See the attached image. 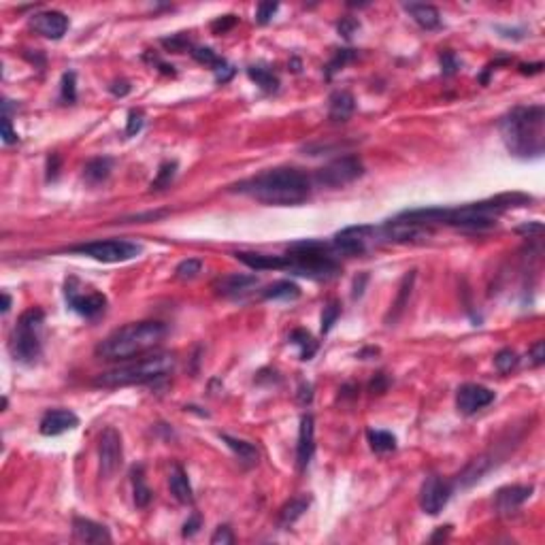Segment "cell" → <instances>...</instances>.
Segmentation results:
<instances>
[{
    "mask_svg": "<svg viewBox=\"0 0 545 545\" xmlns=\"http://www.w3.org/2000/svg\"><path fill=\"white\" fill-rule=\"evenodd\" d=\"M239 192L249 194L265 205L292 207L301 205L311 196V179L301 173L298 168H271L267 173L258 175L241 186Z\"/></svg>",
    "mask_w": 545,
    "mask_h": 545,
    "instance_id": "obj_1",
    "label": "cell"
},
{
    "mask_svg": "<svg viewBox=\"0 0 545 545\" xmlns=\"http://www.w3.org/2000/svg\"><path fill=\"white\" fill-rule=\"evenodd\" d=\"M507 150L518 158H539L545 150L543 105L515 107L499 124Z\"/></svg>",
    "mask_w": 545,
    "mask_h": 545,
    "instance_id": "obj_2",
    "label": "cell"
},
{
    "mask_svg": "<svg viewBox=\"0 0 545 545\" xmlns=\"http://www.w3.org/2000/svg\"><path fill=\"white\" fill-rule=\"evenodd\" d=\"M164 334H166V326L162 322H154V320L132 322L105 337L96 346V356L111 362L132 360L134 356H141L148 350L156 348L164 339Z\"/></svg>",
    "mask_w": 545,
    "mask_h": 545,
    "instance_id": "obj_3",
    "label": "cell"
},
{
    "mask_svg": "<svg viewBox=\"0 0 545 545\" xmlns=\"http://www.w3.org/2000/svg\"><path fill=\"white\" fill-rule=\"evenodd\" d=\"M175 368V356L173 354H154L145 356L141 360H130L124 362L111 370H105L96 375L94 386L98 388H124V386H141V384H152L156 379L166 377L168 373Z\"/></svg>",
    "mask_w": 545,
    "mask_h": 545,
    "instance_id": "obj_4",
    "label": "cell"
},
{
    "mask_svg": "<svg viewBox=\"0 0 545 545\" xmlns=\"http://www.w3.org/2000/svg\"><path fill=\"white\" fill-rule=\"evenodd\" d=\"M285 260H288L285 269L311 279H330L339 273V262L330 256L328 247L318 241L294 243Z\"/></svg>",
    "mask_w": 545,
    "mask_h": 545,
    "instance_id": "obj_5",
    "label": "cell"
},
{
    "mask_svg": "<svg viewBox=\"0 0 545 545\" xmlns=\"http://www.w3.org/2000/svg\"><path fill=\"white\" fill-rule=\"evenodd\" d=\"M45 313L39 307L24 311L17 320V326L11 337V354L21 364H35L41 356V326Z\"/></svg>",
    "mask_w": 545,
    "mask_h": 545,
    "instance_id": "obj_6",
    "label": "cell"
},
{
    "mask_svg": "<svg viewBox=\"0 0 545 545\" xmlns=\"http://www.w3.org/2000/svg\"><path fill=\"white\" fill-rule=\"evenodd\" d=\"M364 175V164L358 156H341L320 170H315L313 181L320 188H343Z\"/></svg>",
    "mask_w": 545,
    "mask_h": 545,
    "instance_id": "obj_7",
    "label": "cell"
},
{
    "mask_svg": "<svg viewBox=\"0 0 545 545\" xmlns=\"http://www.w3.org/2000/svg\"><path fill=\"white\" fill-rule=\"evenodd\" d=\"M71 251L90 256L98 262H126V260H132V258H136L141 253V247L132 241L109 239V241H92V243L75 245V247H71Z\"/></svg>",
    "mask_w": 545,
    "mask_h": 545,
    "instance_id": "obj_8",
    "label": "cell"
},
{
    "mask_svg": "<svg viewBox=\"0 0 545 545\" xmlns=\"http://www.w3.org/2000/svg\"><path fill=\"white\" fill-rule=\"evenodd\" d=\"M64 296H66V303L69 307L83 315V318H98V315L105 311L107 307V296L102 292H96V290H90V292H83V285L79 283V279L75 277H69L66 279V288H64Z\"/></svg>",
    "mask_w": 545,
    "mask_h": 545,
    "instance_id": "obj_9",
    "label": "cell"
},
{
    "mask_svg": "<svg viewBox=\"0 0 545 545\" xmlns=\"http://www.w3.org/2000/svg\"><path fill=\"white\" fill-rule=\"evenodd\" d=\"M382 239V231L373 226H350L346 231L334 235V249L346 256H360L364 253L370 245H375Z\"/></svg>",
    "mask_w": 545,
    "mask_h": 545,
    "instance_id": "obj_10",
    "label": "cell"
},
{
    "mask_svg": "<svg viewBox=\"0 0 545 545\" xmlns=\"http://www.w3.org/2000/svg\"><path fill=\"white\" fill-rule=\"evenodd\" d=\"M98 461H100V479H111L122 467V461H124L122 435L113 426L105 428L100 433Z\"/></svg>",
    "mask_w": 545,
    "mask_h": 545,
    "instance_id": "obj_11",
    "label": "cell"
},
{
    "mask_svg": "<svg viewBox=\"0 0 545 545\" xmlns=\"http://www.w3.org/2000/svg\"><path fill=\"white\" fill-rule=\"evenodd\" d=\"M449 497H452V485L445 479H441L439 475H430L422 483L420 507L428 515H437L449 503Z\"/></svg>",
    "mask_w": 545,
    "mask_h": 545,
    "instance_id": "obj_12",
    "label": "cell"
},
{
    "mask_svg": "<svg viewBox=\"0 0 545 545\" xmlns=\"http://www.w3.org/2000/svg\"><path fill=\"white\" fill-rule=\"evenodd\" d=\"M494 398L497 394L490 388L479 384H465L456 392V407L463 416H473L490 403H494Z\"/></svg>",
    "mask_w": 545,
    "mask_h": 545,
    "instance_id": "obj_13",
    "label": "cell"
},
{
    "mask_svg": "<svg viewBox=\"0 0 545 545\" xmlns=\"http://www.w3.org/2000/svg\"><path fill=\"white\" fill-rule=\"evenodd\" d=\"M30 24L39 35H43L45 39H53V41L62 39L69 30V17L62 11H53V9L33 15Z\"/></svg>",
    "mask_w": 545,
    "mask_h": 545,
    "instance_id": "obj_14",
    "label": "cell"
},
{
    "mask_svg": "<svg viewBox=\"0 0 545 545\" xmlns=\"http://www.w3.org/2000/svg\"><path fill=\"white\" fill-rule=\"evenodd\" d=\"M79 426V418L71 409H51L41 418L39 430L45 437H58Z\"/></svg>",
    "mask_w": 545,
    "mask_h": 545,
    "instance_id": "obj_15",
    "label": "cell"
},
{
    "mask_svg": "<svg viewBox=\"0 0 545 545\" xmlns=\"http://www.w3.org/2000/svg\"><path fill=\"white\" fill-rule=\"evenodd\" d=\"M533 485H507L501 488L494 497V509L499 513H513L515 509H520L530 497H533Z\"/></svg>",
    "mask_w": 545,
    "mask_h": 545,
    "instance_id": "obj_16",
    "label": "cell"
},
{
    "mask_svg": "<svg viewBox=\"0 0 545 545\" xmlns=\"http://www.w3.org/2000/svg\"><path fill=\"white\" fill-rule=\"evenodd\" d=\"M315 452V422L311 416L301 418V428H298V443H296V467L298 471H305L311 463Z\"/></svg>",
    "mask_w": 545,
    "mask_h": 545,
    "instance_id": "obj_17",
    "label": "cell"
},
{
    "mask_svg": "<svg viewBox=\"0 0 545 545\" xmlns=\"http://www.w3.org/2000/svg\"><path fill=\"white\" fill-rule=\"evenodd\" d=\"M258 285V277L256 275H243V273H233V275H224L213 283V290L220 296L226 298H235L241 296L245 292H249L251 288Z\"/></svg>",
    "mask_w": 545,
    "mask_h": 545,
    "instance_id": "obj_18",
    "label": "cell"
},
{
    "mask_svg": "<svg viewBox=\"0 0 545 545\" xmlns=\"http://www.w3.org/2000/svg\"><path fill=\"white\" fill-rule=\"evenodd\" d=\"M73 535L77 541H83V543H111V535L107 526L94 520H85V518L73 520Z\"/></svg>",
    "mask_w": 545,
    "mask_h": 545,
    "instance_id": "obj_19",
    "label": "cell"
},
{
    "mask_svg": "<svg viewBox=\"0 0 545 545\" xmlns=\"http://www.w3.org/2000/svg\"><path fill=\"white\" fill-rule=\"evenodd\" d=\"M237 260H241L245 267L253 269V271H281L288 267V260L285 256H269V253H251V251H237L235 253Z\"/></svg>",
    "mask_w": 545,
    "mask_h": 545,
    "instance_id": "obj_20",
    "label": "cell"
},
{
    "mask_svg": "<svg viewBox=\"0 0 545 545\" xmlns=\"http://www.w3.org/2000/svg\"><path fill=\"white\" fill-rule=\"evenodd\" d=\"M328 118L330 122H348L356 111V98L348 90H337L328 100Z\"/></svg>",
    "mask_w": 545,
    "mask_h": 545,
    "instance_id": "obj_21",
    "label": "cell"
},
{
    "mask_svg": "<svg viewBox=\"0 0 545 545\" xmlns=\"http://www.w3.org/2000/svg\"><path fill=\"white\" fill-rule=\"evenodd\" d=\"M494 463H497V456H494V454H483V456L475 458V461H471V463L465 467V471L458 475V485H461V488L473 485L475 481H479L488 471L492 469Z\"/></svg>",
    "mask_w": 545,
    "mask_h": 545,
    "instance_id": "obj_22",
    "label": "cell"
},
{
    "mask_svg": "<svg viewBox=\"0 0 545 545\" xmlns=\"http://www.w3.org/2000/svg\"><path fill=\"white\" fill-rule=\"evenodd\" d=\"M405 11L413 17V21L424 28V30H435V28L441 26V13L437 7L433 5H418V3H411V5H405Z\"/></svg>",
    "mask_w": 545,
    "mask_h": 545,
    "instance_id": "obj_23",
    "label": "cell"
},
{
    "mask_svg": "<svg viewBox=\"0 0 545 545\" xmlns=\"http://www.w3.org/2000/svg\"><path fill=\"white\" fill-rule=\"evenodd\" d=\"M168 488H170V494H173L179 503L184 505H190L194 501V494H192V485H190V479H188V473L175 465L170 469V475H168Z\"/></svg>",
    "mask_w": 545,
    "mask_h": 545,
    "instance_id": "obj_24",
    "label": "cell"
},
{
    "mask_svg": "<svg viewBox=\"0 0 545 545\" xmlns=\"http://www.w3.org/2000/svg\"><path fill=\"white\" fill-rule=\"evenodd\" d=\"M111 170H113V160L107 158V156H98V158H92L88 164H85L83 179L88 184H92V186H98V184L109 179Z\"/></svg>",
    "mask_w": 545,
    "mask_h": 545,
    "instance_id": "obj_25",
    "label": "cell"
},
{
    "mask_svg": "<svg viewBox=\"0 0 545 545\" xmlns=\"http://www.w3.org/2000/svg\"><path fill=\"white\" fill-rule=\"evenodd\" d=\"M311 499L309 497H296L290 499L281 509H279V526L281 528H290L298 518H303V513L309 509Z\"/></svg>",
    "mask_w": 545,
    "mask_h": 545,
    "instance_id": "obj_26",
    "label": "cell"
},
{
    "mask_svg": "<svg viewBox=\"0 0 545 545\" xmlns=\"http://www.w3.org/2000/svg\"><path fill=\"white\" fill-rule=\"evenodd\" d=\"M222 437V441L231 447L237 456H239V461L243 463V465H247V467H251V465H256L258 463V458H260V452H258V447L253 445V443H249V441H243V439H237V437H231V435H220Z\"/></svg>",
    "mask_w": 545,
    "mask_h": 545,
    "instance_id": "obj_27",
    "label": "cell"
},
{
    "mask_svg": "<svg viewBox=\"0 0 545 545\" xmlns=\"http://www.w3.org/2000/svg\"><path fill=\"white\" fill-rule=\"evenodd\" d=\"M262 296L265 298H273V301H294V298L301 296V288L294 281L281 279V281L271 283L269 288L262 292Z\"/></svg>",
    "mask_w": 545,
    "mask_h": 545,
    "instance_id": "obj_28",
    "label": "cell"
},
{
    "mask_svg": "<svg viewBox=\"0 0 545 545\" xmlns=\"http://www.w3.org/2000/svg\"><path fill=\"white\" fill-rule=\"evenodd\" d=\"M290 343H294V346L301 350V360H311L315 356V352H318V341H315L311 337V332L298 328V330H292L290 334Z\"/></svg>",
    "mask_w": 545,
    "mask_h": 545,
    "instance_id": "obj_29",
    "label": "cell"
},
{
    "mask_svg": "<svg viewBox=\"0 0 545 545\" xmlns=\"http://www.w3.org/2000/svg\"><path fill=\"white\" fill-rule=\"evenodd\" d=\"M132 488H134V505L136 507H148L152 501V490L145 483V475H143V467L132 469Z\"/></svg>",
    "mask_w": 545,
    "mask_h": 545,
    "instance_id": "obj_30",
    "label": "cell"
},
{
    "mask_svg": "<svg viewBox=\"0 0 545 545\" xmlns=\"http://www.w3.org/2000/svg\"><path fill=\"white\" fill-rule=\"evenodd\" d=\"M366 439H368L370 449L377 452V454H388V452L396 449V437L392 433H388V430H368Z\"/></svg>",
    "mask_w": 545,
    "mask_h": 545,
    "instance_id": "obj_31",
    "label": "cell"
},
{
    "mask_svg": "<svg viewBox=\"0 0 545 545\" xmlns=\"http://www.w3.org/2000/svg\"><path fill=\"white\" fill-rule=\"evenodd\" d=\"M247 75L251 81H256V85H260L265 92H277L279 88V79L273 71L265 69V66H249Z\"/></svg>",
    "mask_w": 545,
    "mask_h": 545,
    "instance_id": "obj_32",
    "label": "cell"
},
{
    "mask_svg": "<svg viewBox=\"0 0 545 545\" xmlns=\"http://www.w3.org/2000/svg\"><path fill=\"white\" fill-rule=\"evenodd\" d=\"M413 279H416V271H409L403 279V283H400V288H398V296L392 305V320H396L400 313H403L407 301H409V294H411V288H413Z\"/></svg>",
    "mask_w": 545,
    "mask_h": 545,
    "instance_id": "obj_33",
    "label": "cell"
},
{
    "mask_svg": "<svg viewBox=\"0 0 545 545\" xmlns=\"http://www.w3.org/2000/svg\"><path fill=\"white\" fill-rule=\"evenodd\" d=\"M175 175H177V162L175 160H166V162L160 164L158 173H156V179L152 181L150 188L152 190H164V188H168L170 184H173Z\"/></svg>",
    "mask_w": 545,
    "mask_h": 545,
    "instance_id": "obj_34",
    "label": "cell"
},
{
    "mask_svg": "<svg viewBox=\"0 0 545 545\" xmlns=\"http://www.w3.org/2000/svg\"><path fill=\"white\" fill-rule=\"evenodd\" d=\"M190 53H192V58H194L196 62L205 64V66H209V69H213V71L224 62V58H220V55H217L213 49H209V47H194Z\"/></svg>",
    "mask_w": 545,
    "mask_h": 545,
    "instance_id": "obj_35",
    "label": "cell"
},
{
    "mask_svg": "<svg viewBox=\"0 0 545 545\" xmlns=\"http://www.w3.org/2000/svg\"><path fill=\"white\" fill-rule=\"evenodd\" d=\"M518 354H515L513 350L505 348L501 350L497 356H494V366L499 368V373H503V375H507V373H511L515 366H518Z\"/></svg>",
    "mask_w": 545,
    "mask_h": 545,
    "instance_id": "obj_36",
    "label": "cell"
},
{
    "mask_svg": "<svg viewBox=\"0 0 545 545\" xmlns=\"http://www.w3.org/2000/svg\"><path fill=\"white\" fill-rule=\"evenodd\" d=\"M356 58V51L354 49H339L337 53H334V58L328 62V66H326V77H332L337 71H341L343 66H346L348 62H352Z\"/></svg>",
    "mask_w": 545,
    "mask_h": 545,
    "instance_id": "obj_37",
    "label": "cell"
},
{
    "mask_svg": "<svg viewBox=\"0 0 545 545\" xmlns=\"http://www.w3.org/2000/svg\"><path fill=\"white\" fill-rule=\"evenodd\" d=\"M200 271H203V262L196 260V258H188V260L179 262L175 269V277L177 279H194Z\"/></svg>",
    "mask_w": 545,
    "mask_h": 545,
    "instance_id": "obj_38",
    "label": "cell"
},
{
    "mask_svg": "<svg viewBox=\"0 0 545 545\" xmlns=\"http://www.w3.org/2000/svg\"><path fill=\"white\" fill-rule=\"evenodd\" d=\"M341 315V305L339 303H328L322 311V334H328L332 330V326L337 324Z\"/></svg>",
    "mask_w": 545,
    "mask_h": 545,
    "instance_id": "obj_39",
    "label": "cell"
},
{
    "mask_svg": "<svg viewBox=\"0 0 545 545\" xmlns=\"http://www.w3.org/2000/svg\"><path fill=\"white\" fill-rule=\"evenodd\" d=\"M75 73H64L62 75V100L64 102H75L77 100V83H75Z\"/></svg>",
    "mask_w": 545,
    "mask_h": 545,
    "instance_id": "obj_40",
    "label": "cell"
},
{
    "mask_svg": "<svg viewBox=\"0 0 545 545\" xmlns=\"http://www.w3.org/2000/svg\"><path fill=\"white\" fill-rule=\"evenodd\" d=\"M239 17L237 15H224V17H217L213 24H211V30L215 35H226V33H231L233 28L237 26Z\"/></svg>",
    "mask_w": 545,
    "mask_h": 545,
    "instance_id": "obj_41",
    "label": "cell"
},
{
    "mask_svg": "<svg viewBox=\"0 0 545 545\" xmlns=\"http://www.w3.org/2000/svg\"><path fill=\"white\" fill-rule=\"evenodd\" d=\"M277 9H279L277 3H260V5H258V9H256V21L260 26L269 24L273 19V15L277 13Z\"/></svg>",
    "mask_w": 545,
    "mask_h": 545,
    "instance_id": "obj_42",
    "label": "cell"
},
{
    "mask_svg": "<svg viewBox=\"0 0 545 545\" xmlns=\"http://www.w3.org/2000/svg\"><path fill=\"white\" fill-rule=\"evenodd\" d=\"M360 28V21L358 19H354V17H343L339 24H337V30H339V35H343L346 39H350L356 30Z\"/></svg>",
    "mask_w": 545,
    "mask_h": 545,
    "instance_id": "obj_43",
    "label": "cell"
},
{
    "mask_svg": "<svg viewBox=\"0 0 545 545\" xmlns=\"http://www.w3.org/2000/svg\"><path fill=\"white\" fill-rule=\"evenodd\" d=\"M441 69H443V75H454L458 69H461V62H458L454 51H443L441 53Z\"/></svg>",
    "mask_w": 545,
    "mask_h": 545,
    "instance_id": "obj_44",
    "label": "cell"
},
{
    "mask_svg": "<svg viewBox=\"0 0 545 545\" xmlns=\"http://www.w3.org/2000/svg\"><path fill=\"white\" fill-rule=\"evenodd\" d=\"M211 543L213 545H231V543H235V535H233V530L228 528V526H217L215 528V533H213V537H211Z\"/></svg>",
    "mask_w": 545,
    "mask_h": 545,
    "instance_id": "obj_45",
    "label": "cell"
},
{
    "mask_svg": "<svg viewBox=\"0 0 545 545\" xmlns=\"http://www.w3.org/2000/svg\"><path fill=\"white\" fill-rule=\"evenodd\" d=\"M143 128V113L141 111H130L128 113V126H126V134L128 136H134L136 132H141Z\"/></svg>",
    "mask_w": 545,
    "mask_h": 545,
    "instance_id": "obj_46",
    "label": "cell"
},
{
    "mask_svg": "<svg viewBox=\"0 0 545 545\" xmlns=\"http://www.w3.org/2000/svg\"><path fill=\"white\" fill-rule=\"evenodd\" d=\"M528 358L533 362V366H541L543 360H545V346H543V341H535L533 343V348L528 350Z\"/></svg>",
    "mask_w": 545,
    "mask_h": 545,
    "instance_id": "obj_47",
    "label": "cell"
},
{
    "mask_svg": "<svg viewBox=\"0 0 545 545\" xmlns=\"http://www.w3.org/2000/svg\"><path fill=\"white\" fill-rule=\"evenodd\" d=\"M170 51H184V49H188L190 47V41H188V37H184V35H177V37H170V39H164L162 41Z\"/></svg>",
    "mask_w": 545,
    "mask_h": 545,
    "instance_id": "obj_48",
    "label": "cell"
},
{
    "mask_svg": "<svg viewBox=\"0 0 545 545\" xmlns=\"http://www.w3.org/2000/svg\"><path fill=\"white\" fill-rule=\"evenodd\" d=\"M200 524H203V520H200V515L194 513L188 518V522L184 524V537H194L198 530H200Z\"/></svg>",
    "mask_w": 545,
    "mask_h": 545,
    "instance_id": "obj_49",
    "label": "cell"
},
{
    "mask_svg": "<svg viewBox=\"0 0 545 545\" xmlns=\"http://www.w3.org/2000/svg\"><path fill=\"white\" fill-rule=\"evenodd\" d=\"M213 73H215V79H217L220 83H226V81H231V79H233V75H235V69H233L231 64H228V62L224 60V62H222V64H220V66H217Z\"/></svg>",
    "mask_w": 545,
    "mask_h": 545,
    "instance_id": "obj_50",
    "label": "cell"
},
{
    "mask_svg": "<svg viewBox=\"0 0 545 545\" xmlns=\"http://www.w3.org/2000/svg\"><path fill=\"white\" fill-rule=\"evenodd\" d=\"M3 141L7 143V145H11V143H17V132L11 128V120L7 116L3 118Z\"/></svg>",
    "mask_w": 545,
    "mask_h": 545,
    "instance_id": "obj_51",
    "label": "cell"
},
{
    "mask_svg": "<svg viewBox=\"0 0 545 545\" xmlns=\"http://www.w3.org/2000/svg\"><path fill=\"white\" fill-rule=\"evenodd\" d=\"M58 168H60V156L51 154L47 158V179H55L58 177Z\"/></svg>",
    "mask_w": 545,
    "mask_h": 545,
    "instance_id": "obj_52",
    "label": "cell"
},
{
    "mask_svg": "<svg viewBox=\"0 0 545 545\" xmlns=\"http://www.w3.org/2000/svg\"><path fill=\"white\" fill-rule=\"evenodd\" d=\"M109 90H111V94H116V96H126L130 92V83L128 81H116L113 85H109Z\"/></svg>",
    "mask_w": 545,
    "mask_h": 545,
    "instance_id": "obj_53",
    "label": "cell"
},
{
    "mask_svg": "<svg viewBox=\"0 0 545 545\" xmlns=\"http://www.w3.org/2000/svg\"><path fill=\"white\" fill-rule=\"evenodd\" d=\"M543 64L537 62V64H520V73L522 75H535V73H541Z\"/></svg>",
    "mask_w": 545,
    "mask_h": 545,
    "instance_id": "obj_54",
    "label": "cell"
},
{
    "mask_svg": "<svg viewBox=\"0 0 545 545\" xmlns=\"http://www.w3.org/2000/svg\"><path fill=\"white\" fill-rule=\"evenodd\" d=\"M9 309H11V296L5 292L3 294V313H9Z\"/></svg>",
    "mask_w": 545,
    "mask_h": 545,
    "instance_id": "obj_55",
    "label": "cell"
}]
</instances>
